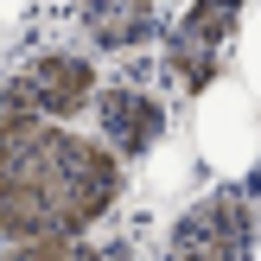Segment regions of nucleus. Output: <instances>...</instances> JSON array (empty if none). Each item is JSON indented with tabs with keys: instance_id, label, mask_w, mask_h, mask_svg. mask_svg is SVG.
Segmentation results:
<instances>
[{
	"instance_id": "20e7f679",
	"label": "nucleus",
	"mask_w": 261,
	"mask_h": 261,
	"mask_svg": "<svg viewBox=\"0 0 261 261\" xmlns=\"http://www.w3.org/2000/svg\"><path fill=\"white\" fill-rule=\"evenodd\" d=\"M178 121H185V102L160 83L153 64H115V70H102V89H96V102H89V115H83V127L127 166V172H134L160 140H172Z\"/></svg>"
},
{
	"instance_id": "4468645a",
	"label": "nucleus",
	"mask_w": 261,
	"mask_h": 261,
	"mask_svg": "<svg viewBox=\"0 0 261 261\" xmlns=\"http://www.w3.org/2000/svg\"><path fill=\"white\" fill-rule=\"evenodd\" d=\"M38 7H45V13H58V7H64V0H38Z\"/></svg>"
},
{
	"instance_id": "f03ea898",
	"label": "nucleus",
	"mask_w": 261,
	"mask_h": 261,
	"mask_svg": "<svg viewBox=\"0 0 261 261\" xmlns=\"http://www.w3.org/2000/svg\"><path fill=\"white\" fill-rule=\"evenodd\" d=\"M102 70H109V64H96L58 19H38L32 32L7 51L0 83H7L38 121H51V127H83L89 102H96V89H102Z\"/></svg>"
},
{
	"instance_id": "7ed1b4c3",
	"label": "nucleus",
	"mask_w": 261,
	"mask_h": 261,
	"mask_svg": "<svg viewBox=\"0 0 261 261\" xmlns=\"http://www.w3.org/2000/svg\"><path fill=\"white\" fill-rule=\"evenodd\" d=\"M255 204H261V178H249V185L198 178L178 204H166L147 223L153 261H249L255 255Z\"/></svg>"
},
{
	"instance_id": "f8f14e48",
	"label": "nucleus",
	"mask_w": 261,
	"mask_h": 261,
	"mask_svg": "<svg viewBox=\"0 0 261 261\" xmlns=\"http://www.w3.org/2000/svg\"><path fill=\"white\" fill-rule=\"evenodd\" d=\"M0 261H70V242H13L0 249Z\"/></svg>"
},
{
	"instance_id": "0eeeda50",
	"label": "nucleus",
	"mask_w": 261,
	"mask_h": 261,
	"mask_svg": "<svg viewBox=\"0 0 261 261\" xmlns=\"http://www.w3.org/2000/svg\"><path fill=\"white\" fill-rule=\"evenodd\" d=\"M58 25L89 51L96 64H147L153 45H160L166 7L160 0H64Z\"/></svg>"
},
{
	"instance_id": "6e6552de",
	"label": "nucleus",
	"mask_w": 261,
	"mask_h": 261,
	"mask_svg": "<svg viewBox=\"0 0 261 261\" xmlns=\"http://www.w3.org/2000/svg\"><path fill=\"white\" fill-rule=\"evenodd\" d=\"M198 160H191V140H185V127H178L172 140H160V147L147 153V160L127 172V185H134V211H153L160 217L166 204H178L191 185H198Z\"/></svg>"
},
{
	"instance_id": "39448f33",
	"label": "nucleus",
	"mask_w": 261,
	"mask_h": 261,
	"mask_svg": "<svg viewBox=\"0 0 261 261\" xmlns=\"http://www.w3.org/2000/svg\"><path fill=\"white\" fill-rule=\"evenodd\" d=\"M249 0H178L172 19L160 25V45H153V70L172 89L178 102L204 96L217 76H229V58H236V25Z\"/></svg>"
},
{
	"instance_id": "9b49d317",
	"label": "nucleus",
	"mask_w": 261,
	"mask_h": 261,
	"mask_svg": "<svg viewBox=\"0 0 261 261\" xmlns=\"http://www.w3.org/2000/svg\"><path fill=\"white\" fill-rule=\"evenodd\" d=\"M38 19H45V7H38V0H0V64H7V51L19 45Z\"/></svg>"
},
{
	"instance_id": "ddd939ff",
	"label": "nucleus",
	"mask_w": 261,
	"mask_h": 261,
	"mask_svg": "<svg viewBox=\"0 0 261 261\" xmlns=\"http://www.w3.org/2000/svg\"><path fill=\"white\" fill-rule=\"evenodd\" d=\"M249 261H261V204H255V255Z\"/></svg>"
},
{
	"instance_id": "2eb2a0df",
	"label": "nucleus",
	"mask_w": 261,
	"mask_h": 261,
	"mask_svg": "<svg viewBox=\"0 0 261 261\" xmlns=\"http://www.w3.org/2000/svg\"><path fill=\"white\" fill-rule=\"evenodd\" d=\"M160 7H166V19H172V7H178V0H160Z\"/></svg>"
},
{
	"instance_id": "1a4fd4ad",
	"label": "nucleus",
	"mask_w": 261,
	"mask_h": 261,
	"mask_svg": "<svg viewBox=\"0 0 261 261\" xmlns=\"http://www.w3.org/2000/svg\"><path fill=\"white\" fill-rule=\"evenodd\" d=\"M70 261H153V236H147V217L127 211L121 223L96 229V236L70 242Z\"/></svg>"
},
{
	"instance_id": "f257e3e1",
	"label": "nucleus",
	"mask_w": 261,
	"mask_h": 261,
	"mask_svg": "<svg viewBox=\"0 0 261 261\" xmlns=\"http://www.w3.org/2000/svg\"><path fill=\"white\" fill-rule=\"evenodd\" d=\"M134 211L127 166L89 127H32L0 153V249L83 242Z\"/></svg>"
},
{
	"instance_id": "9d476101",
	"label": "nucleus",
	"mask_w": 261,
	"mask_h": 261,
	"mask_svg": "<svg viewBox=\"0 0 261 261\" xmlns=\"http://www.w3.org/2000/svg\"><path fill=\"white\" fill-rule=\"evenodd\" d=\"M229 76L249 89V102L261 109V0L242 7V25H236V58H229Z\"/></svg>"
},
{
	"instance_id": "423d86ee",
	"label": "nucleus",
	"mask_w": 261,
	"mask_h": 261,
	"mask_svg": "<svg viewBox=\"0 0 261 261\" xmlns=\"http://www.w3.org/2000/svg\"><path fill=\"white\" fill-rule=\"evenodd\" d=\"M178 127H185L191 160H198L204 178H217V185L261 178V109L249 102V89L236 76H217L204 96H191Z\"/></svg>"
}]
</instances>
